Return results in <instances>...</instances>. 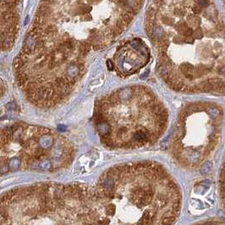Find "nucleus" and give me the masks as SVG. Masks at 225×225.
<instances>
[{
	"mask_svg": "<svg viewBox=\"0 0 225 225\" xmlns=\"http://www.w3.org/2000/svg\"><path fill=\"white\" fill-rule=\"evenodd\" d=\"M151 59V51L141 38H133L119 46L114 55L112 67L119 76L127 77L145 67Z\"/></svg>",
	"mask_w": 225,
	"mask_h": 225,
	"instance_id": "7",
	"label": "nucleus"
},
{
	"mask_svg": "<svg viewBox=\"0 0 225 225\" xmlns=\"http://www.w3.org/2000/svg\"><path fill=\"white\" fill-rule=\"evenodd\" d=\"M94 124L102 144L111 150L149 146L164 136L169 112L164 102L147 86H127L99 98Z\"/></svg>",
	"mask_w": 225,
	"mask_h": 225,
	"instance_id": "3",
	"label": "nucleus"
},
{
	"mask_svg": "<svg viewBox=\"0 0 225 225\" xmlns=\"http://www.w3.org/2000/svg\"><path fill=\"white\" fill-rule=\"evenodd\" d=\"M224 110L217 103L196 102L178 115L170 141L175 163L186 170H196L211 158L220 143Z\"/></svg>",
	"mask_w": 225,
	"mask_h": 225,
	"instance_id": "6",
	"label": "nucleus"
},
{
	"mask_svg": "<svg viewBox=\"0 0 225 225\" xmlns=\"http://www.w3.org/2000/svg\"><path fill=\"white\" fill-rule=\"evenodd\" d=\"M92 186L98 225H174L180 214V187L157 162L113 166Z\"/></svg>",
	"mask_w": 225,
	"mask_h": 225,
	"instance_id": "2",
	"label": "nucleus"
},
{
	"mask_svg": "<svg viewBox=\"0 0 225 225\" xmlns=\"http://www.w3.org/2000/svg\"><path fill=\"white\" fill-rule=\"evenodd\" d=\"M67 138L46 127L16 123L0 129V175L14 171L56 172L73 163Z\"/></svg>",
	"mask_w": 225,
	"mask_h": 225,
	"instance_id": "5",
	"label": "nucleus"
},
{
	"mask_svg": "<svg viewBox=\"0 0 225 225\" xmlns=\"http://www.w3.org/2000/svg\"><path fill=\"white\" fill-rule=\"evenodd\" d=\"M145 31L171 89L224 93V21L213 0H151Z\"/></svg>",
	"mask_w": 225,
	"mask_h": 225,
	"instance_id": "1",
	"label": "nucleus"
},
{
	"mask_svg": "<svg viewBox=\"0 0 225 225\" xmlns=\"http://www.w3.org/2000/svg\"><path fill=\"white\" fill-rule=\"evenodd\" d=\"M195 225H224V222L222 219H211L198 223Z\"/></svg>",
	"mask_w": 225,
	"mask_h": 225,
	"instance_id": "8",
	"label": "nucleus"
},
{
	"mask_svg": "<svg viewBox=\"0 0 225 225\" xmlns=\"http://www.w3.org/2000/svg\"><path fill=\"white\" fill-rule=\"evenodd\" d=\"M92 185L37 183L0 195V225H94Z\"/></svg>",
	"mask_w": 225,
	"mask_h": 225,
	"instance_id": "4",
	"label": "nucleus"
}]
</instances>
